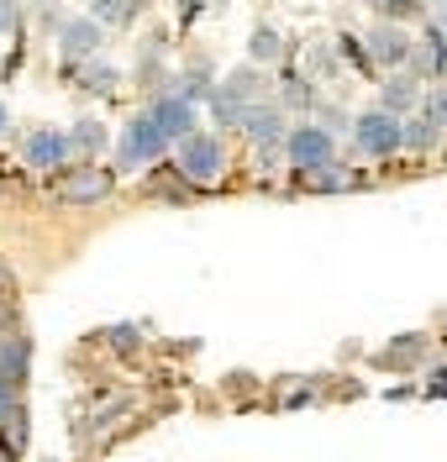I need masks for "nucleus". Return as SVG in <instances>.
<instances>
[{
  "instance_id": "nucleus-1",
  "label": "nucleus",
  "mask_w": 447,
  "mask_h": 462,
  "mask_svg": "<svg viewBox=\"0 0 447 462\" xmlns=\"http://www.w3.org/2000/svg\"><path fill=\"white\" fill-rule=\"evenodd\" d=\"M179 169H184V179H195V184H216L221 179V169H227V152H221V143L216 137H184V147H179Z\"/></svg>"
},
{
  "instance_id": "nucleus-2",
  "label": "nucleus",
  "mask_w": 447,
  "mask_h": 462,
  "mask_svg": "<svg viewBox=\"0 0 447 462\" xmlns=\"http://www.w3.org/2000/svg\"><path fill=\"white\" fill-rule=\"evenodd\" d=\"M163 132L153 126L148 116H137L126 132H121V143H116V158H121V169H143V163H153V158H163Z\"/></svg>"
},
{
  "instance_id": "nucleus-3",
  "label": "nucleus",
  "mask_w": 447,
  "mask_h": 462,
  "mask_svg": "<svg viewBox=\"0 0 447 462\" xmlns=\"http://www.w3.org/2000/svg\"><path fill=\"white\" fill-rule=\"evenodd\" d=\"M284 147H290V163H295L300 173H321V169H331V152H337V147H331V132H327V126H295Z\"/></svg>"
},
{
  "instance_id": "nucleus-4",
  "label": "nucleus",
  "mask_w": 447,
  "mask_h": 462,
  "mask_svg": "<svg viewBox=\"0 0 447 462\" xmlns=\"http://www.w3.org/2000/svg\"><path fill=\"white\" fill-rule=\"evenodd\" d=\"M358 147H363L368 158H389V152H400V116L368 111L363 121H358Z\"/></svg>"
},
{
  "instance_id": "nucleus-5",
  "label": "nucleus",
  "mask_w": 447,
  "mask_h": 462,
  "mask_svg": "<svg viewBox=\"0 0 447 462\" xmlns=\"http://www.w3.org/2000/svg\"><path fill=\"white\" fill-rule=\"evenodd\" d=\"M368 58L400 69V63H411V37H405L400 27H389V22H379V27L368 32Z\"/></svg>"
},
{
  "instance_id": "nucleus-6",
  "label": "nucleus",
  "mask_w": 447,
  "mask_h": 462,
  "mask_svg": "<svg viewBox=\"0 0 447 462\" xmlns=\"http://www.w3.org/2000/svg\"><path fill=\"white\" fill-rule=\"evenodd\" d=\"M148 121L163 132V143H169V137H195V106H184V100H174V95L158 100Z\"/></svg>"
},
{
  "instance_id": "nucleus-7",
  "label": "nucleus",
  "mask_w": 447,
  "mask_h": 462,
  "mask_svg": "<svg viewBox=\"0 0 447 462\" xmlns=\"http://www.w3.org/2000/svg\"><path fill=\"white\" fill-rule=\"evenodd\" d=\"M411 63H416V74H426V79H442L447 74V37H442V27H426V37L411 42Z\"/></svg>"
},
{
  "instance_id": "nucleus-8",
  "label": "nucleus",
  "mask_w": 447,
  "mask_h": 462,
  "mask_svg": "<svg viewBox=\"0 0 447 462\" xmlns=\"http://www.w3.org/2000/svg\"><path fill=\"white\" fill-rule=\"evenodd\" d=\"M32 374V346L27 337H0V383H11V389H22Z\"/></svg>"
},
{
  "instance_id": "nucleus-9",
  "label": "nucleus",
  "mask_w": 447,
  "mask_h": 462,
  "mask_svg": "<svg viewBox=\"0 0 447 462\" xmlns=\"http://www.w3.org/2000/svg\"><path fill=\"white\" fill-rule=\"evenodd\" d=\"M27 163L32 169H63V163H69V137H63V132H32Z\"/></svg>"
},
{
  "instance_id": "nucleus-10",
  "label": "nucleus",
  "mask_w": 447,
  "mask_h": 462,
  "mask_svg": "<svg viewBox=\"0 0 447 462\" xmlns=\"http://www.w3.org/2000/svg\"><path fill=\"white\" fill-rule=\"evenodd\" d=\"M100 22H69L63 27V48H69V58H89V53H100Z\"/></svg>"
},
{
  "instance_id": "nucleus-11",
  "label": "nucleus",
  "mask_w": 447,
  "mask_h": 462,
  "mask_svg": "<svg viewBox=\"0 0 447 462\" xmlns=\"http://www.w3.org/2000/svg\"><path fill=\"white\" fill-rule=\"evenodd\" d=\"M242 132H247V137H253V143H279V132H284V126H279V111H274V106H264V111H258V106H247V116H242Z\"/></svg>"
},
{
  "instance_id": "nucleus-12",
  "label": "nucleus",
  "mask_w": 447,
  "mask_h": 462,
  "mask_svg": "<svg viewBox=\"0 0 447 462\" xmlns=\"http://www.w3.org/2000/svg\"><path fill=\"white\" fill-rule=\"evenodd\" d=\"M100 195H111V173H79L69 189H63V200L69 205H85V200H100Z\"/></svg>"
},
{
  "instance_id": "nucleus-13",
  "label": "nucleus",
  "mask_w": 447,
  "mask_h": 462,
  "mask_svg": "<svg viewBox=\"0 0 447 462\" xmlns=\"http://www.w3.org/2000/svg\"><path fill=\"white\" fill-rule=\"evenodd\" d=\"M437 137H442V132H437L426 116H416L411 126H400V147H411V152H426V147L437 143Z\"/></svg>"
},
{
  "instance_id": "nucleus-14",
  "label": "nucleus",
  "mask_w": 447,
  "mask_h": 462,
  "mask_svg": "<svg viewBox=\"0 0 447 462\" xmlns=\"http://www.w3.org/2000/svg\"><path fill=\"white\" fill-rule=\"evenodd\" d=\"M411 100H416V79H405V74H400V79H389V89H385V111L389 116L405 111Z\"/></svg>"
},
{
  "instance_id": "nucleus-15",
  "label": "nucleus",
  "mask_w": 447,
  "mask_h": 462,
  "mask_svg": "<svg viewBox=\"0 0 447 462\" xmlns=\"http://www.w3.org/2000/svg\"><path fill=\"white\" fill-rule=\"evenodd\" d=\"M69 143H74V147H85V152H100V147H106V126H100V121H79Z\"/></svg>"
},
{
  "instance_id": "nucleus-16",
  "label": "nucleus",
  "mask_w": 447,
  "mask_h": 462,
  "mask_svg": "<svg viewBox=\"0 0 447 462\" xmlns=\"http://www.w3.org/2000/svg\"><path fill=\"white\" fill-rule=\"evenodd\" d=\"M132 11H137V0H95L100 22H132Z\"/></svg>"
},
{
  "instance_id": "nucleus-17",
  "label": "nucleus",
  "mask_w": 447,
  "mask_h": 462,
  "mask_svg": "<svg viewBox=\"0 0 447 462\" xmlns=\"http://www.w3.org/2000/svg\"><path fill=\"white\" fill-rule=\"evenodd\" d=\"M279 53V37H274V32H253V58H258V63H268V58Z\"/></svg>"
},
{
  "instance_id": "nucleus-18",
  "label": "nucleus",
  "mask_w": 447,
  "mask_h": 462,
  "mask_svg": "<svg viewBox=\"0 0 447 462\" xmlns=\"http://www.w3.org/2000/svg\"><path fill=\"white\" fill-rule=\"evenodd\" d=\"M16 410H22V389H11V383H0V426H5V420H11Z\"/></svg>"
},
{
  "instance_id": "nucleus-19",
  "label": "nucleus",
  "mask_w": 447,
  "mask_h": 462,
  "mask_svg": "<svg viewBox=\"0 0 447 462\" xmlns=\"http://www.w3.org/2000/svg\"><path fill=\"white\" fill-rule=\"evenodd\" d=\"M416 346H421V342H395V352H385L379 363H389V368H405V363L416 357Z\"/></svg>"
},
{
  "instance_id": "nucleus-20",
  "label": "nucleus",
  "mask_w": 447,
  "mask_h": 462,
  "mask_svg": "<svg viewBox=\"0 0 447 462\" xmlns=\"http://www.w3.org/2000/svg\"><path fill=\"white\" fill-rule=\"evenodd\" d=\"M426 400H447V368H437V374L426 378V389H421Z\"/></svg>"
},
{
  "instance_id": "nucleus-21",
  "label": "nucleus",
  "mask_w": 447,
  "mask_h": 462,
  "mask_svg": "<svg viewBox=\"0 0 447 462\" xmlns=\"http://www.w3.org/2000/svg\"><path fill=\"white\" fill-rule=\"evenodd\" d=\"M16 27V0H0V32Z\"/></svg>"
},
{
  "instance_id": "nucleus-22",
  "label": "nucleus",
  "mask_w": 447,
  "mask_h": 462,
  "mask_svg": "<svg viewBox=\"0 0 447 462\" xmlns=\"http://www.w3.org/2000/svg\"><path fill=\"white\" fill-rule=\"evenodd\" d=\"M368 5H379V11H389V16H400V11H405V0H368Z\"/></svg>"
},
{
  "instance_id": "nucleus-23",
  "label": "nucleus",
  "mask_w": 447,
  "mask_h": 462,
  "mask_svg": "<svg viewBox=\"0 0 447 462\" xmlns=\"http://www.w3.org/2000/svg\"><path fill=\"white\" fill-rule=\"evenodd\" d=\"M5 126H11V116H5V106H0V132H5Z\"/></svg>"
},
{
  "instance_id": "nucleus-24",
  "label": "nucleus",
  "mask_w": 447,
  "mask_h": 462,
  "mask_svg": "<svg viewBox=\"0 0 447 462\" xmlns=\"http://www.w3.org/2000/svg\"><path fill=\"white\" fill-rule=\"evenodd\" d=\"M0 462H16V457H11V452H5V447H0Z\"/></svg>"
},
{
  "instance_id": "nucleus-25",
  "label": "nucleus",
  "mask_w": 447,
  "mask_h": 462,
  "mask_svg": "<svg viewBox=\"0 0 447 462\" xmlns=\"http://www.w3.org/2000/svg\"><path fill=\"white\" fill-rule=\"evenodd\" d=\"M0 279H5V268H0Z\"/></svg>"
}]
</instances>
